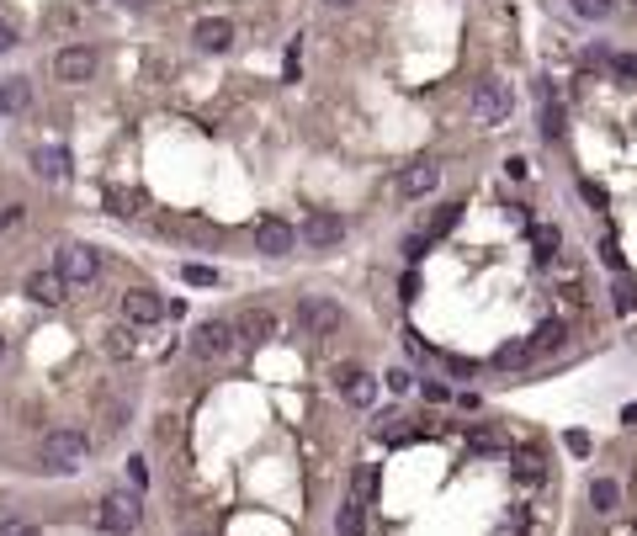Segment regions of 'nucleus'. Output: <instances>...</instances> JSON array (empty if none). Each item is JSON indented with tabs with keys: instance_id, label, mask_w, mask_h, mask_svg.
<instances>
[{
	"instance_id": "nucleus-22",
	"label": "nucleus",
	"mask_w": 637,
	"mask_h": 536,
	"mask_svg": "<svg viewBox=\"0 0 637 536\" xmlns=\"http://www.w3.org/2000/svg\"><path fill=\"white\" fill-rule=\"evenodd\" d=\"M611 308H616V313H633L637 308V282L633 277H616V282H611Z\"/></svg>"
},
{
	"instance_id": "nucleus-26",
	"label": "nucleus",
	"mask_w": 637,
	"mask_h": 536,
	"mask_svg": "<svg viewBox=\"0 0 637 536\" xmlns=\"http://www.w3.org/2000/svg\"><path fill=\"white\" fill-rule=\"evenodd\" d=\"M611 75L627 80V85H637V54H611Z\"/></svg>"
},
{
	"instance_id": "nucleus-41",
	"label": "nucleus",
	"mask_w": 637,
	"mask_h": 536,
	"mask_svg": "<svg viewBox=\"0 0 637 536\" xmlns=\"http://www.w3.org/2000/svg\"><path fill=\"white\" fill-rule=\"evenodd\" d=\"M122 5H133V11H138V5H149V0H122Z\"/></svg>"
},
{
	"instance_id": "nucleus-17",
	"label": "nucleus",
	"mask_w": 637,
	"mask_h": 536,
	"mask_svg": "<svg viewBox=\"0 0 637 536\" xmlns=\"http://www.w3.org/2000/svg\"><path fill=\"white\" fill-rule=\"evenodd\" d=\"M536 96H542V138H563V101L547 85H536Z\"/></svg>"
},
{
	"instance_id": "nucleus-4",
	"label": "nucleus",
	"mask_w": 637,
	"mask_h": 536,
	"mask_svg": "<svg viewBox=\"0 0 637 536\" xmlns=\"http://www.w3.org/2000/svg\"><path fill=\"white\" fill-rule=\"evenodd\" d=\"M138 515H144V499L128 494V488H117V494L102 499V526H107L112 536H128L133 526H138Z\"/></svg>"
},
{
	"instance_id": "nucleus-38",
	"label": "nucleus",
	"mask_w": 637,
	"mask_h": 536,
	"mask_svg": "<svg viewBox=\"0 0 637 536\" xmlns=\"http://www.w3.org/2000/svg\"><path fill=\"white\" fill-rule=\"evenodd\" d=\"M5 48H16V32H11V22H0V54Z\"/></svg>"
},
{
	"instance_id": "nucleus-10",
	"label": "nucleus",
	"mask_w": 637,
	"mask_h": 536,
	"mask_svg": "<svg viewBox=\"0 0 637 536\" xmlns=\"http://www.w3.org/2000/svg\"><path fill=\"white\" fill-rule=\"evenodd\" d=\"M229 346H234V324H224V319H202L191 330V351L197 356H224Z\"/></svg>"
},
{
	"instance_id": "nucleus-27",
	"label": "nucleus",
	"mask_w": 637,
	"mask_h": 536,
	"mask_svg": "<svg viewBox=\"0 0 637 536\" xmlns=\"http://www.w3.org/2000/svg\"><path fill=\"white\" fill-rule=\"evenodd\" d=\"M457 218H463V202H447V207L436 213V224H430V239H436V234H447V229H452Z\"/></svg>"
},
{
	"instance_id": "nucleus-8",
	"label": "nucleus",
	"mask_w": 637,
	"mask_h": 536,
	"mask_svg": "<svg viewBox=\"0 0 637 536\" xmlns=\"http://www.w3.org/2000/svg\"><path fill=\"white\" fill-rule=\"evenodd\" d=\"M54 75L64 85H85L91 75H96V48H85V43H75V48H64L54 59Z\"/></svg>"
},
{
	"instance_id": "nucleus-29",
	"label": "nucleus",
	"mask_w": 637,
	"mask_h": 536,
	"mask_svg": "<svg viewBox=\"0 0 637 536\" xmlns=\"http://www.w3.org/2000/svg\"><path fill=\"white\" fill-rule=\"evenodd\" d=\"M516 473H521V478H542V457H536V452H516Z\"/></svg>"
},
{
	"instance_id": "nucleus-18",
	"label": "nucleus",
	"mask_w": 637,
	"mask_h": 536,
	"mask_svg": "<svg viewBox=\"0 0 637 536\" xmlns=\"http://www.w3.org/2000/svg\"><path fill=\"white\" fill-rule=\"evenodd\" d=\"M335 532H341V536H361V532H367V505H361V494H350L346 505H341Z\"/></svg>"
},
{
	"instance_id": "nucleus-20",
	"label": "nucleus",
	"mask_w": 637,
	"mask_h": 536,
	"mask_svg": "<svg viewBox=\"0 0 637 536\" xmlns=\"http://www.w3.org/2000/svg\"><path fill=\"white\" fill-rule=\"evenodd\" d=\"M531 356H536V346H531V340H510V346H500V351H494V366L516 372V366H526Z\"/></svg>"
},
{
	"instance_id": "nucleus-12",
	"label": "nucleus",
	"mask_w": 637,
	"mask_h": 536,
	"mask_svg": "<svg viewBox=\"0 0 637 536\" xmlns=\"http://www.w3.org/2000/svg\"><path fill=\"white\" fill-rule=\"evenodd\" d=\"M191 38H197V48H208V54H224V48H234V22H229V16H202Z\"/></svg>"
},
{
	"instance_id": "nucleus-15",
	"label": "nucleus",
	"mask_w": 637,
	"mask_h": 536,
	"mask_svg": "<svg viewBox=\"0 0 637 536\" xmlns=\"http://www.w3.org/2000/svg\"><path fill=\"white\" fill-rule=\"evenodd\" d=\"M277 335V319H271V308H244L239 313V340H250V346H266Z\"/></svg>"
},
{
	"instance_id": "nucleus-32",
	"label": "nucleus",
	"mask_w": 637,
	"mask_h": 536,
	"mask_svg": "<svg viewBox=\"0 0 637 536\" xmlns=\"http://www.w3.org/2000/svg\"><path fill=\"white\" fill-rule=\"evenodd\" d=\"M0 536H43V532H38L32 521H5V526H0Z\"/></svg>"
},
{
	"instance_id": "nucleus-5",
	"label": "nucleus",
	"mask_w": 637,
	"mask_h": 536,
	"mask_svg": "<svg viewBox=\"0 0 637 536\" xmlns=\"http://www.w3.org/2000/svg\"><path fill=\"white\" fill-rule=\"evenodd\" d=\"M297 239H303L308 250H335V244L346 239V218H341V213H324V207H319V213H308V218H303Z\"/></svg>"
},
{
	"instance_id": "nucleus-40",
	"label": "nucleus",
	"mask_w": 637,
	"mask_h": 536,
	"mask_svg": "<svg viewBox=\"0 0 637 536\" xmlns=\"http://www.w3.org/2000/svg\"><path fill=\"white\" fill-rule=\"evenodd\" d=\"M324 5H330V11H346V5H356V0H324Z\"/></svg>"
},
{
	"instance_id": "nucleus-11",
	"label": "nucleus",
	"mask_w": 637,
	"mask_h": 536,
	"mask_svg": "<svg viewBox=\"0 0 637 536\" xmlns=\"http://www.w3.org/2000/svg\"><path fill=\"white\" fill-rule=\"evenodd\" d=\"M441 180V165L436 160H420V165H404L399 171V197H430Z\"/></svg>"
},
{
	"instance_id": "nucleus-30",
	"label": "nucleus",
	"mask_w": 637,
	"mask_h": 536,
	"mask_svg": "<svg viewBox=\"0 0 637 536\" xmlns=\"http://www.w3.org/2000/svg\"><path fill=\"white\" fill-rule=\"evenodd\" d=\"M579 191H584V202H589V207H606V202H611L600 180H579Z\"/></svg>"
},
{
	"instance_id": "nucleus-24",
	"label": "nucleus",
	"mask_w": 637,
	"mask_h": 536,
	"mask_svg": "<svg viewBox=\"0 0 637 536\" xmlns=\"http://www.w3.org/2000/svg\"><path fill=\"white\" fill-rule=\"evenodd\" d=\"M531 346H536V351H558V346H563V324H558V319H547V324L531 335Z\"/></svg>"
},
{
	"instance_id": "nucleus-1",
	"label": "nucleus",
	"mask_w": 637,
	"mask_h": 536,
	"mask_svg": "<svg viewBox=\"0 0 637 536\" xmlns=\"http://www.w3.org/2000/svg\"><path fill=\"white\" fill-rule=\"evenodd\" d=\"M85 452H91V441H85V430H69V425H58L43 435V446H38V462L49 468V473H75L80 462H85Z\"/></svg>"
},
{
	"instance_id": "nucleus-35",
	"label": "nucleus",
	"mask_w": 637,
	"mask_h": 536,
	"mask_svg": "<svg viewBox=\"0 0 637 536\" xmlns=\"http://www.w3.org/2000/svg\"><path fill=\"white\" fill-rule=\"evenodd\" d=\"M494 446H500L494 430H473V452H494Z\"/></svg>"
},
{
	"instance_id": "nucleus-39",
	"label": "nucleus",
	"mask_w": 637,
	"mask_h": 536,
	"mask_svg": "<svg viewBox=\"0 0 637 536\" xmlns=\"http://www.w3.org/2000/svg\"><path fill=\"white\" fill-rule=\"evenodd\" d=\"M622 425H637V404H627V409H622Z\"/></svg>"
},
{
	"instance_id": "nucleus-13",
	"label": "nucleus",
	"mask_w": 637,
	"mask_h": 536,
	"mask_svg": "<svg viewBox=\"0 0 637 536\" xmlns=\"http://www.w3.org/2000/svg\"><path fill=\"white\" fill-rule=\"evenodd\" d=\"M64 287H69V282L58 277V266H49V271H32V277H27V298L43 303V308H58V303H64Z\"/></svg>"
},
{
	"instance_id": "nucleus-21",
	"label": "nucleus",
	"mask_w": 637,
	"mask_h": 536,
	"mask_svg": "<svg viewBox=\"0 0 637 536\" xmlns=\"http://www.w3.org/2000/svg\"><path fill=\"white\" fill-rule=\"evenodd\" d=\"M616 499H622L616 478H595V483H589V505H595V510H616Z\"/></svg>"
},
{
	"instance_id": "nucleus-33",
	"label": "nucleus",
	"mask_w": 637,
	"mask_h": 536,
	"mask_svg": "<svg viewBox=\"0 0 637 536\" xmlns=\"http://www.w3.org/2000/svg\"><path fill=\"white\" fill-rule=\"evenodd\" d=\"M297 59H303V48L288 43V59H282V80H297Z\"/></svg>"
},
{
	"instance_id": "nucleus-14",
	"label": "nucleus",
	"mask_w": 637,
	"mask_h": 536,
	"mask_svg": "<svg viewBox=\"0 0 637 536\" xmlns=\"http://www.w3.org/2000/svg\"><path fill=\"white\" fill-rule=\"evenodd\" d=\"M160 313H165V303L155 298V293H144V287L122 293V319H128V324H155Z\"/></svg>"
},
{
	"instance_id": "nucleus-3",
	"label": "nucleus",
	"mask_w": 637,
	"mask_h": 536,
	"mask_svg": "<svg viewBox=\"0 0 637 536\" xmlns=\"http://www.w3.org/2000/svg\"><path fill=\"white\" fill-rule=\"evenodd\" d=\"M58 277H64L69 287H91V282L102 277V255H96L91 244H64V250H58Z\"/></svg>"
},
{
	"instance_id": "nucleus-34",
	"label": "nucleus",
	"mask_w": 637,
	"mask_h": 536,
	"mask_svg": "<svg viewBox=\"0 0 637 536\" xmlns=\"http://www.w3.org/2000/svg\"><path fill=\"white\" fill-rule=\"evenodd\" d=\"M563 446H569L574 457H584V452H589V435H584V430H569V435H563Z\"/></svg>"
},
{
	"instance_id": "nucleus-2",
	"label": "nucleus",
	"mask_w": 637,
	"mask_h": 536,
	"mask_svg": "<svg viewBox=\"0 0 637 536\" xmlns=\"http://www.w3.org/2000/svg\"><path fill=\"white\" fill-rule=\"evenodd\" d=\"M467 107H473V118L478 122H505L510 118V107H516V96H510V85H505L500 75H483V80L473 85Z\"/></svg>"
},
{
	"instance_id": "nucleus-36",
	"label": "nucleus",
	"mask_w": 637,
	"mask_h": 536,
	"mask_svg": "<svg viewBox=\"0 0 637 536\" xmlns=\"http://www.w3.org/2000/svg\"><path fill=\"white\" fill-rule=\"evenodd\" d=\"M425 244H430V234H409L404 239V255H409V260H420V255H425Z\"/></svg>"
},
{
	"instance_id": "nucleus-23",
	"label": "nucleus",
	"mask_w": 637,
	"mask_h": 536,
	"mask_svg": "<svg viewBox=\"0 0 637 536\" xmlns=\"http://www.w3.org/2000/svg\"><path fill=\"white\" fill-rule=\"evenodd\" d=\"M531 244H536V255H542V260H553V255H558V244H563V234H558L553 224H536V229H531Z\"/></svg>"
},
{
	"instance_id": "nucleus-25",
	"label": "nucleus",
	"mask_w": 637,
	"mask_h": 536,
	"mask_svg": "<svg viewBox=\"0 0 637 536\" xmlns=\"http://www.w3.org/2000/svg\"><path fill=\"white\" fill-rule=\"evenodd\" d=\"M569 5H574V11H579L584 22H606V16H611V11H616V0H569Z\"/></svg>"
},
{
	"instance_id": "nucleus-31",
	"label": "nucleus",
	"mask_w": 637,
	"mask_h": 536,
	"mask_svg": "<svg viewBox=\"0 0 637 536\" xmlns=\"http://www.w3.org/2000/svg\"><path fill=\"white\" fill-rule=\"evenodd\" d=\"M600 260H606L611 271H622V244H616V239H600Z\"/></svg>"
},
{
	"instance_id": "nucleus-19",
	"label": "nucleus",
	"mask_w": 637,
	"mask_h": 536,
	"mask_svg": "<svg viewBox=\"0 0 637 536\" xmlns=\"http://www.w3.org/2000/svg\"><path fill=\"white\" fill-rule=\"evenodd\" d=\"M32 171L49 180H64L69 176V154L64 149H32Z\"/></svg>"
},
{
	"instance_id": "nucleus-28",
	"label": "nucleus",
	"mask_w": 637,
	"mask_h": 536,
	"mask_svg": "<svg viewBox=\"0 0 637 536\" xmlns=\"http://www.w3.org/2000/svg\"><path fill=\"white\" fill-rule=\"evenodd\" d=\"M181 277H186L191 287H213V282H218V271H213V266H197V260H191V266H186Z\"/></svg>"
},
{
	"instance_id": "nucleus-7",
	"label": "nucleus",
	"mask_w": 637,
	"mask_h": 536,
	"mask_svg": "<svg viewBox=\"0 0 637 536\" xmlns=\"http://www.w3.org/2000/svg\"><path fill=\"white\" fill-rule=\"evenodd\" d=\"M255 250L261 255H292L297 250V229H292L288 218L266 213V218H255Z\"/></svg>"
},
{
	"instance_id": "nucleus-16",
	"label": "nucleus",
	"mask_w": 637,
	"mask_h": 536,
	"mask_svg": "<svg viewBox=\"0 0 637 536\" xmlns=\"http://www.w3.org/2000/svg\"><path fill=\"white\" fill-rule=\"evenodd\" d=\"M27 101H32V80H27V75H16V80H5V85H0V118L22 112Z\"/></svg>"
},
{
	"instance_id": "nucleus-6",
	"label": "nucleus",
	"mask_w": 637,
	"mask_h": 536,
	"mask_svg": "<svg viewBox=\"0 0 637 536\" xmlns=\"http://www.w3.org/2000/svg\"><path fill=\"white\" fill-rule=\"evenodd\" d=\"M341 303H330V298H303L297 303V330L303 335H335L341 330Z\"/></svg>"
},
{
	"instance_id": "nucleus-37",
	"label": "nucleus",
	"mask_w": 637,
	"mask_h": 536,
	"mask_svg": "<svg viewBox=\"0 0 637 536\" xmlns=\"http://www.w3.org/2000/svg\"><path fill=\"white\" fill-rule=\"evenodd\" d=\"M409 382H414V377H409L404 366H399V372H388V388H394V393H404Z\"/></svg>"
},
{
	"instance_id": "nucleus-42",
	"label": "nucleus",
	"mask_w": 637,
	"mask_h": 536,
	"mask_svg": "<svg viewBox=\"0 0 637 536\" xmlns=\"http://www.w3.org/2000/svg\"><path fill=\"white\" fill-rule=\"evenodd\" d=\"M0 356H5V335H0Z\"/></svg>"
},
{
	"instance_id": "nucleus-9",
	"label": "nucleus",
	"mask_w": 637,
	"mask_h": 536,
	"mask_svg": "<svg viewBox=\"0 0 637 536\" xmlns=\"http://www.w3.org/2000/svg\"><path fill=\"white\" fill-rule=\"evenodd\" d=\"M335 382H341V399L356 404V409H372V404H377V377H372V372H361V366H341Z\"/></svg>"
}]
</instances>
